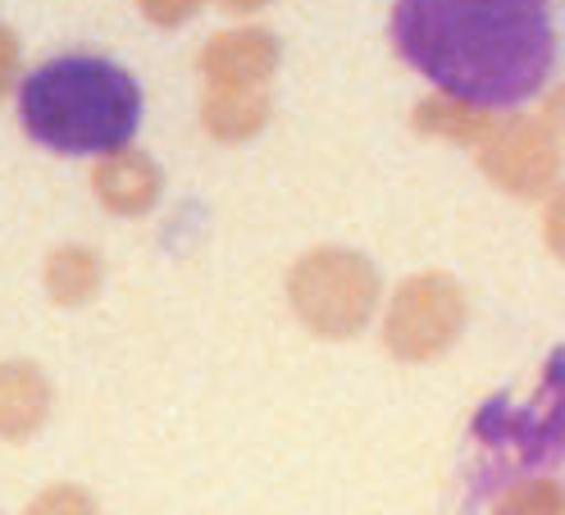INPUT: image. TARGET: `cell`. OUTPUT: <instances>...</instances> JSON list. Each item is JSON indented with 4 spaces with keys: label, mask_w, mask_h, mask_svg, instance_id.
I'll list each match as a JSON object with an SVG mask.
<instances>
[{
    "label": "cell",
    "mask_w": 565,
    "mask_h": 515,
    "mask_svg": "<svg viewBox=\"0 0 565 515\" xmlns=\"http://www.w3.org/2000/svg\"><path fill=\"white\" fill-rule=\"evenodd\" d=\"M543 233H547V247L565 260V187L552 196V205H547V219H543Z\"/></svg>",
    "instance_id": "6"
},
{
    "label": "cell",
    "mask_w": 565,
    "mask_h": 515,
    "mask_svg": "<svg viewBox=\"0 0 565 515\" xmlns=\"http://www.w3.org/2000/svg\"><path fill=\"white\" fill-rule=\"evenodd\" d=\"M475 433L488 452V479L502 474H524V470H543L565 457V352L547 356L539 397L529 406H511L507 397L488 401L475 420Z\"/></svg>",
    "instance_id": "3"
},
{
    "label": "cell",
    "mask_w": 565,
    "mask_h": 515,
    "mask_svg": "<svg viewBox=\"0 0 565 515\" xmlns=\"http://www.w3.org/2000/svg\"><path fill=\"white\" fill-rule=\"evenodd\" d=\"M393 46L443 96L507 110L556 64L552 0H397Z\"/></svg>",
    "instance_id": "1"
},
{
    "label": "cell",
    "mask_w": 565,
    "mask_h": 515,
    "mask_svg": "<svg viewBox=\"0 0 565 515\" xmlns=\"http://www.w3.org/2000/svg\"><path fill=\"white\" fill-rule=\"evenodd\" d=\"M543 119H547V128L556 132V137H565V83L547 96V110H543Z\"/></svg>",
    "instance_id": "7"
},
{
    "label": "cell",
    "mask_w": 565,
    "mask_h": 515,
    "mask_svg": "<svg viewBox=\"0 0 565 515\" xmlns=\"http://www.w3.org/2000/svg\"><path fill=\"white\" fill-rule=\"evenodd\" d=\"M498 515H565V489L552 479H524L502 497Z\"/></svg>",
    "instance_id": "5"
},
{
    "label": "cell",
    "mask_w": 565,
    "mask_h": 515,
    "mask_svg": "<svg viewBox=\"0 0 565 515\" xmlns=\"http://www.w3.org/2000/svg\"><path fill=\"white\" fill-rule=\"evenodd\" d=\"M488 169L502 187H511L520 196L547 192L561 174V151L552 142V128L529 124V119H511V128L488 151Z\"/></svg>",
    "instance_id": "4"
},
{
    "label": "cell",
    "mask_w": 565,
    "mask_h": 515,
    "mask_svg": "<svg viewBox=\"0 0 565 515\" xmlns=\"http://www.w3.org/2000/svg\"><path fill=\"white\" fill-rule=\"evenodd\" d=\"M19 124L55 155H110L141 128V87L105 55H55L19 83Z\"/></svg>",
    "instance_id": "2"
}]
</instances>
